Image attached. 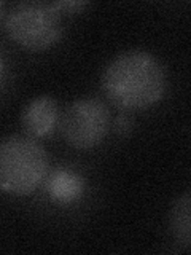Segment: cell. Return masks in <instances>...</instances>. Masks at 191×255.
<instances>
[{
	"label": "cell",
	"mask_w": 191,
	"mask_h": 255,
	"mask_svg": "<svg viewBox=\"0 0 191 255\" xmlns=\"http://www.w3.org/2000/svg\"><path fill=\"white\" fill-rule=\"evenodd\" d=\"M102 90L113 106L123 110H140L155 106L167 90L163 62L143 50L121 53L105 67Z\"/></svg>",
	"instance_id": "cell-1"
},
{
	"label": "cell",
	"mask_w": 191,
	"mask_h": 255,
	"mask_svg": "<svg viewBox=\"0 0 191 255\" xmlns=\"http://www.w3.org/2000/svg\"><path fill=\"white\" fill-rule=\"evenodd\" d=\"M45 147L30 135L13 134L0 139V190L14 196L34 193L48 174Z\"/></svg>",
	"instance_id": "cell-2"
},
{
	"label": "cell",
	"mask_w": 191,
	"mask_h": 255,
	"mask_svg": "<svg viewBox=\"0 0 191 255\" xmlns=\"http://www.w3.org/2000/svg\"><path fill=\"white\" fill-rule=\"evenodd\" d=\"M5 29L19 46L43 51L62 35V13L53 2H22L8 13Z\"/></svg>",
	"instance_id": "cell-3"
},
{
	"label": "cell",
	"mask_w": 191,
	"mask_h": 255,
	"mask_svg": "<svg viewBox=\"0 0 191 255\" xmlns=\"http://www.w3.org/2000/svg\"><path fill=\"white\" fill-rule=\"evenodd\" d=\"M111 125L108 107L97 98H83L67 107L61 118L62 137L77 150L97 147Z\"/></svg>",
	"instance_id": "cell-4"
},
{
	"label": "cell",
	"mask_w": 191,
	"mask_h": 255,
	"mask_svg": "<svg viewBox=\"0 0 191 255\" xmlns=\"http://www.w3.org/2000/svg\"><path fill=\"white\" fill-rule=\"evenodd\" d=\"M59 120V106L51 96L32 99L21 115L22 129L30 137H45L54 131Z\"/></svg>",
	"instance_id": "cell-5"
},
{
	"label": "cell",
	"mask_w": 191,
	"mask_h": 255,
	"mask_svg": "<svg viewBox=\"0 0 191 255\" xmlns=\"http://www.w3.org/2000/svg\"><path fill=\"white\" fill-rule=\"evenodd\" d=\"M46 191L53 201L70 204L83 195L85 180L82 175L70 169H56L48 177Z\"/></svg>",
	"instance_id": "cell-6"
},
{
	"label": "cell",
	"mask_w": 191,
	"mask_h": 255,
	"mask_svg": "<svg viewBox=\"0 0 191 255\" xmlns=\"http://www.w3.org/2000/svg\"><path fill=\"white\" fill-rule=\"evenodd\" d=\"M169 230L174 241L183 249L191 247V193L185 191L169 212Z\"/></svg>",
	"instance_id": "cell-7"
},
{
	"label": "cell",
	"mask_w": 191,
	"mask_h": 255,
	"mask_svg": "<svg viewBox=\"0 0 191 255\" xmlns=\"http://www.w3.org/2000/svg\"><path fill=\"white\" fill-rule=\"evenodd\" d=\"M53 3L62 14L64 13H67V14L78 13L82 8H85L88 5L86 2H53Z\"/></svg>",
	"instance_id": "cell-8"
},
{
	"label": "cell",
	"mask_w": 191,
	"mask_h": 255,
	"mask_svg": "<svg viewBox=\"0 0 191 255\" xmlns=\"http://www.w3.org/2000/svg\"><path fill=\"white\" fill-rule=\"evenodd\" d=\"M115 126H116V131L119 134H127L131 131V128H132V120H131V117H127V115L123 114V115L116 117Z\"/></svg>",
	"instance_id": "cell-9"
},
{
	"label": "cell",
	"mask_w": 191,
	"mask_h": 255,
	"mask_svg": "<svg viewBox=\"0 0 191 255\" xmlns=\"http://www.w3.org/2000/svg\"><path fill=\"white\" fill-rule=\"evenodd\" d=\"M3 2H0V22H2V18H3Z\"/></svg>",
	"instance_id": "cell-10"
}]
</instances>
